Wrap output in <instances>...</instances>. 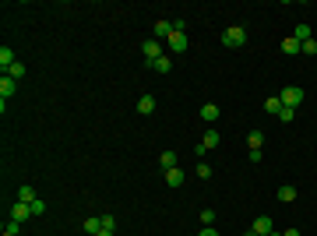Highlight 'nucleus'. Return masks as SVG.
<instances>
[{"label":"nucleus","mask_w":317,"mask_h":236,"mask_svg":"<svg viewBox=\"0 0 317 236\" xmlns=\"http://www.w3.org/2000/svg\"><path fill=\"white\" fill-rule=\"evenodd\" d=\"M222 42H225L229 50H240V46L247 42V28H243V25H233V28H225V32H222Z\"/></svg>","instance_id":"1"},{"label":"nucleus","mask_w":317,"mask_h":236,"mask_svg":"<svg viewBox=\"0 0 317 236\" xmlns=\"http://www.w3.org/2000/svg\"><path fill=\"white\" fill-rule=\"evenodd\" d=\"M282 106H289V109H296L299 106V102H303V88H299V85H289V88H282Z\"/></svg>","instance_id":"2"},{"label":"nucleus","mask_w":317,"mask_h":236,"mask_svg":"<svg viewBox=\"0 0 317 236\" xmlns=\"http://www.w3.org/2000/svg\"><path fill=\"white\" fill-rule=\"evenodd\" d=\"M166 46H169V53H184V50L190 46V39H187L184 32H173L169 39H166Z\"/></svg>","instance_id":"3"},{"label":"nucleus","mask_w":317,"mask_h":236,"mask_svg":"<svg viewBox=\"0 0 317 236\" xmlns=\"http://www.w3.org/2000/svg\"><path fill=\"white\" fill-rule=\"evenodd\" d=\"M141 53H145V60H148V64H155V60H159V56H166V53H162V46H159V42H155V39H148V42H145V46H141Z\"/></svg>","instance_id":"4"},{"label":"nucleus","mask_w":317,"mask_h":236,"mask_svg":"<svg viewBox=\"0 0 317 236\" xmlns=\"http://www.w3.org/2000/svg\"><path fill=\"white\" fill-rule=\"evenodd\" d=\"M219 141H222V138H219V130H205V138H201V145H198V152L205 155L208 148H219Z\"/></svg>","instance_id":"5"},{"label":"nucleus","mask_w":317,"mask_h":236,"mask_svg":"<svg viewBox=\"0 0 317 236\" xmlns=\"http://www.w3.org/2000/svg\"><path fill=\"white\" fill-rule=\"evenodd\" d=\"M11 218H14V222H25V218H32V204H11Z\"/></svg>","instance_id":"6"},{"label":"nucleus","mask_w":317,"mask_h":236,"mask_svg":"<svg viewBox=\"0 0 317 236\" xmlns=\"http://www.w3.org/2000/svg\"><path fill=\"white\" fill-rule=\"evenodd\" d=\"M254 233H258V236H268L271 229H275V226H271V218L268 215H258V218H254V226H250Z\"/></svg>","instance_id":"7"},{"label":"nucleus","mask_w":317,"mask_h":236,"mask_svg":"<svg viewBox=\"0 0 317 236\" xmlns=\"http://www.w3.org/2000/svg\"><path fill=\"white\" fill-rule=\"evenodd\" d=\"M14 88H18V81H14L11 74H4V78H0V99H11Z\"/></svg>","instance_id":"8"},{"label":"nucleus","mask_w":317,"mask_h":236,"mask_svg":"<svg viewBox=\"0 0 317 236\" xmlns=\"http://www.w3.org/2000/svg\"><path fill=\"white\" fill-rule=\"evenodd\" d=\"M201 120L205 124H215L219 120V106H215V102H205V106H201Z\"/></svg>","instance_id":"9"},{"label":"nucleus","mask_w":317,"mask_h":236,"mask_svg":"<svg viewBox=\"0 0 317 236\" xmlns=\"http://www.w3.org/2000/svg\"><path fill=\"white\" fill-rule=\"evenodd\" d=\"M282 53H289V56H296V53H303V42H299V39H282Z\"/></svg>","instance_id":"10"},{"label":"nucleus","mask_w":317,"mask_h":236,"mask_svg":"<svg viewBox=\"0 0 317 236\" xmlns=\"http://www.w3.org/2000/svg\"><path fill=\"white\" fill-rule=\"evenodd\" d=\"M99 229H102V215H88V218H85V233L95 236Z\"/></svg>","instance_id":"11"},{"label":"nucleus","mask_w":317,"mask_h":236,"mask_svg":"<svg viewBox=\"0 0 317 236\" xmlns=\"http://www.w3.org/2000/svg\"><path fill=\"white\" fill-rule=\"evenodd\" d=\"M247 145H250V152L264 148V134H261V130H250V134H247Z\"/></svg>","instance_id":"12"},{"label":"nucleus","mask_w":317,"mask_h":236,"mask_svg":"<svg viewBox=\"0 0 317 236\" xmlns=\"http://www.w3.org/2000/svg\"><path fill=\"white\" fill-rule=\"evenodd\" d=\"M11 64H18V60H14V50H11V46H0V67L7 71Z\"/></svg>","instance_id":"13"},{"label":"nucleus","mask_w":317,"mask_h":236,"mask_svg":"<svg viewBox=\"0 0 317 236\" xmlns=\"http://www.w3.org/2000/svg\"><path fill=\"white\" fill-rule=\"evenodd\" d=\"M138 113H145V116L155 113V99H152V95H141V99H138Z\"/></svg>","instance_id":"14"},{"label":"nucleus","mask_w":317,"mask_h":236,"mask_svg":"<svg viewBox=\"0 0 317 236\" xmlns=\"http://www.w3.org/2000/svg\"><path fill=\"white\" fill-rule=\"evenodd\" d=\"M18 201H21V204H32V201H36V190L28 187V183H21V187H18Z\"/></svg>","instance_id":"15"},{"label":"nucleus","mask_w":317,"mask_h":236,"mask_svg":"<svg viewBox=\"0 0 317 236\" xmlns=\"http://www.w3.org/2000/svg\"><path fill=\"white\" fill-rule=\"evenodd\" d=\"M166 183H169V187H180V183H184V173H180V166H176V169H166Z\"/></svg>","instance_id":"16"},{"label":"nucleus","mask_w":317,"mask_h":236,"mask_svg":"<svg viewBox=\"0 0 317 236\" xmlns=\"http://www.w3.org/2000/svg\"><path fill=\"white\" fill-rule=\"evenodd\" d=\"M279 201L293 204V201H296V187H289V183H285V187H279Z\"/></svg>","instance_id":"17"},{"label":"nucleus","mask_w":317,"mask_h":236,"mask_svg":"<svg viewBox=\"0 0 317 236\" xmlns=\"http://www.w3.org/2000/svg\"><path fill=\"white\" fill-rule=\"evenodd\" d=\"M152 67L159 71V74H166V71H169V67H173V56H169V53H166V56H159V60H155Z\"/></svg>","instance_id":"18"},{"label":"nucleus","mask_w":317,"mask_h":236,"mask_svg":"<svg viewBox=\"0 0 317 236\" xmlns=\"http://www.w3.org/2000/svg\"><path fill=\"white\" fill-rule=\"evenodd\" d=\"M155 36H159V39H169V36H173V21H159V25H155Z\"/></svg>","instance_id":"19"},{"label":"nucleus","mask_w":317,"mask_h":236,"mask_svg":"<svg viewBox=\"0 0 317 236\" xmlns=\"http://www.w3.org/2000/svg\"><path fill=\"white\" fill-rule=\"evenodd\" d=\"M310 36H314V32H310V25H296V28H293V39H299V42H307Z\"/></svg>","instance_id":"20"},{"label":"nucleus","mask_w":317,"mask_h":236,"mask_svg":"<svg viewBox=\"0 0 317 236\" xmlns=\"http://www.w3.org/2000/svg\"><path fill=\"white\" fill-rule=\"evenodd\" d=\"M159 162H162V169H176V152H162Z\"/></svg>","instance_id":"21"},{"label":"nucleus","mask_w":317,"mask_h":236,"mask_svg":"<svg viewBox=\"0 0 317 236\" xmlns=\"http://www.w3.org/2000/svg\"><path fill=\"white\" fill-rule=\"evenodd\" d=\"M264 109H268L271 116H279V109H282V99H279V95H271V99L264 102Z\"/></svg>","instance_id":"22"},{"label":"nucleus","mask_w":317,"mask_h":236,"mask_svg":"<svg viewBox=\"0 0 317 236\" xmlns=\"http://www.w3.org/2000/svg\"><path fill=\"white\" fill-rule=\"evenodd\" d=\"M4 74H11L14 81H18V78H25V64H11V67L4 71Z\"/></svg>","instance_id":"23"},{"label":"nucleus","mask_w":317,"mask_h":236,"mask_svg":"<svg viewBox=\"0 0 317 236\" xmlns=\"http://www.w3.org/2000/svg\"><path fill=\"white\" fill-rule=\"evenodd\" d=\"M293 116H296V109H289V106L279 109V120H282V124H293Z\"/></svg>","instance_id":"24"},{"label":"nucleus","mask_w":317,"mask_h":236,"mask_svg":"<svg viewBox=\"0 0 317 236\" xmlns=\"http://www.w3.org/2000/svg\"><path fill=\"white\" fill-rule=\"evenodd\" d=\"M201 226H215V212L211 208H201Z\"/></svg>","instance_id":"25"},{"label":"nucleus","mask_w":317,"mask_h":236,"mask_svg":"<svg viewBox=\"0 0 317 236\" xmlns=\"http://www.w3.org/2000/svg\"><path fill=\"white\" fill-rule=\"evenodd\" d=\"M303 53H307V56H317V39H307V42H303Z\"/></svg>","instance_id":"26"},{"label":"nucleus","mask_w":317,"mask_h":236,"mask_svg":"<svg viewBox=\"0 0 317 236\" xmlns=\"http://www.w3.org/2000/svg\"><path fill=\"white\" fill-rule=\"evenodd\" d=\"M32 215H36V218H39V215H46V204H42V201H39V198H36V201H32Z\"/></svg>","instance_id":"27"},{"label":"nucleus","mask_w":317,"mask_h":236,"mask_svg":"<svg viewBox=\"0 0 317 236\" xmlns=\"http://www.w3.org/2000/svg\"><path fill=\"white\" fill-rule=\"evenodd\" d=\"M198 176H201V180H208V176H211V169H208V162H198Z\"/></svg>","instance_id":"28"},{"label":"nucleus","mask_w":317,"mask_h":236,"mask_svg":"<svg viewBox=\"0 0 317 236\" xmlns=\"http://www.w3.org/2000/svg\"><path fill=\"white\" fill-rule=\"evenodd\" d=\"M95 236H116V226H106V222H102V229H99Z\"/></svg>","instance_id":"29"},{"label":"nucleus","mask_w":317,"mask_h":236,"mask_svg":"<svg viewBox=\"0 0 317 236\" xmlns=\"http://www.w3.org/2000/svg\"><path fill=\"white\" fill-rule=\"evenodd\" d=\"M198 236H219V233L211 229V226H201V233H198Z\"/></svg>","instance_id":"30"},{"label":"nucleus","mask_w":317,"mask_h":236,"mask_svg":"<svg viewBox=\"0 0 317 236\" xmlns=\"http://www.w3.org/2000/svg\"><path fill=\"white\" fill-rule=\"evenodd\" d=\"M282 236H299V229H285V233H282Z\"/></svg>","instance_id":"31"},{"label":"nucleus","mask_w":317,"mask_h":236,"mask_svg":"<svg viewBox=\"0 0 317 236\" xmlns=\"http://www.w3.org/2000/svg\"><path fill=\"white\" fill-rule=\"evenodd\" d=\"M243 236H258V233H254V229H247V233H243Z\"/></svg>","instance_id":"32"},{"label":"nucleus","mask_w":317,"mask_h":236,"mask_svg":"<svg viewBox=\"0 0 317 236\" xmlns=\"http://www.w3.org/2000/svg\"><path fill=\"white\" fill-rule=\"evenodd\" d=\"M268 236H282V233H275V229H271V233H268Z\"/></svg>","instance_id":"33"},{"label":"nucleus","mask_w":317,"mask_h":236,"mask_svg":"<svg viewBox=\"0 0 317 236\" xmlns=\"http://www.w3.org/2000/svg\"><path fill=\"white\" fill-rule=\"evenodd\" d=\"M0 236H14V233H7V229H4V233H0Z\"/></svg>","instance_id":"34"},{"label":"nucleus","mask_w":317,"mask_h":236,"mask_svg":"<svg viewBox=\"0 0 317 236\" xmlns=\"http://www.w3.org/2000/svg\"><path fill=\"white\" fill-rule=\"evenodd\" d=\"M314 71H317V67H314Z\"/></svg>","instance_id":"35"}]
</instances>
